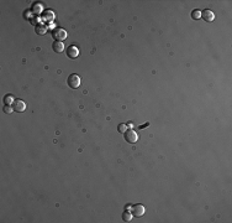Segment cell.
<instances>
[{
  "instance_id": "5bb4252c",
  "label": "cell",
  "mask_w": 232,
  "mask_h": 223,
  "mask_svg": "<svg viewBox=\"0 0 232 223\" xmlns=\"http://www.w3.org/2000/svg\"><path fill=\"white\" fill-rule=\"evenodd\" d=\"M127 129H126V124H120L119 125V131L120 133H125Z\"/></svg>"
},
{
  "instance_id": "8fae6325",
  "label": "cell",
  "mask_w": 232,
  "mask_h": 223,
  "mask_svg": "<svg viewBox=\"0 0 232 223\" xmlns=\"http://www.w3.org/2000/svg\"><path fill=\"white\" fill-rule=\"evenodd\" d=\"M131 218H132V214H131L130 212L125 211V212L122 213V221H123V222H130Z\"/></svg>"
},
{
  "instance_id": "4fadbf2b",
  "label": "cell",
  "mask_w": 232,
  "mask_h": 223,
  "mask_svg": "<svg viewBox=\"0 0 232 223\" xmlns=\"http://www.w3.org/2000/svg\"><path fill=\"white\" fill-rule=\"evenodd\" d=\"M200 16H201V11L200 10H194L193 13H192V18L193 19H199V18H200Z\"/></svg>"
},
{
  "instance_id": "8992f818",
  "label": "cell",
  "mask_w": 232,
  "mask_h": 223,
  "mask_svg": "<svg viewBox=\"0 0 232 223\" xmlns=\"http://www.w3.org/2000/svg\"><path fill=\"white\" fill-rule=\"evenodd\" d=\"M67 56L72 60L77 59V57L79 56V48L77 46H69L67 48Z\"/></svg>"
},
{
  "instance_id": "2e32d148",
  "label": "cell",
  "mask_w": 232,
  "mask_h": 223,
  "mask_svg": "<svg viewBox=\"0 0 232 223\" xmlns=\"http://www.w3.org/2000/svg\"><path fill=\"white\" fill-rule=\"evenodd\" d=\"M34 10H37V11L40 13V11H41V6H40V5H36V4H35V5H34Z\"/></svg>"
},
{
  "instance_id": "3957f363",
  "label": "cell",
  "mask_w": 232,
  "mask_h": 223,
  "mask_svg": "<svg viewBox=\"0 0 232 223\" xmlns=\"http://www.w3.org/2000/svg\"><path fill=\"white\" fill-rule=\"evenodd\" d=\"M146 212V208H145V206L143 204H135V206H132L131 207V214L132 216H135V217H142L143 214Z\"/></svg>"
},
{
  "instance_id": "52a82bcc",
  "label": "cell",
  "mask_w": 232,
  "mask_h": 223,
  "mask_svg": "<svg viewBox=\"0 0 232 223\" xmlns=\"http://www.w3.org/2000/svg\"><path fill=\"white\" fill-rule=\"evenodd\" d=\"M201 18H203L206 22H212V21L215 20V14H214L211 10L206 9V10H204V11H201Z\"/></svg>"
},
{
  "instance_id": "277c9868",
  "label": "cell",
  "mask_w": 232,
  "mask_h": 223,
  "mask_svg": "<svg viewBox=\"0 0 232 223\" xmlns=\"http://www.w3.org/2000/svg\"><path fill=\"white\" fill-rule=\"evenodd\" d=\"M125 139H126V142L130 143V144H134L136 143L137 140H138V135L135 130H132V129H128L125 131Z\"/></svg>"
},
{
  "instance_id": "9c48e42d",
  "label": "cell",
  "mask_w": 232,
  "mask_h": 223,
  "mask_svg": "<svg viewBox=\"0 0 232 223\" xmlns=\"http://www.w3.org/2000/svg\"><path fill=\"white\" fill-rule=\"evenodd\" d=\"M36 32L38 35H45L46 32H47V26L45 24H38L37 26H36Z\"/></svg>"
},
{
  "instance_id": "7a4b0ae2",
  "label": "cell",
  "mask_w": 232,
  "mask_h": 223,
  "mask_svg": "<svg viewBox=\"0 0 232 223\" xmlns=\"http://www.w3.org/2000/svg\"><path fill=\"white\" fill-rule=\"evenodd\" d=\"M67 83L72 89H77L80 86V77L76 73H72L67 79Z\"/></svg>"
},
{
  "instance_id": "6da1fadb",
  "label": "cell",
  "mask_w": 232,
  "mask_h": 223,
  "mask_svg": "<svg viewBox=\"0 0 232 223\" xmlns=\"http://www.w3.org/2000/svg\"><path fill=\"white\" fill-rule=\"evenodd\" d=\"M52 36H53V39L56 41H61V42H62L63 40L67 39L68 34H67V31H65V30L58 27V29H53L52 30Z\"/></svg>"
},
{
  "instance_id": "9a60e30c",
  "label": "cell",
  "mask_w": 232,
  "mask_h": 223,
  "mask_svg": "<svg viewBox=\"0 0 232 223\" xmlns=\"http://www.w3.org/2000/svg\"><path fill=\"white\" fill-rule=\"evenodd\" d=\"M4 112H5V113H7V114L12 113V109H11V107H10V105H5V107H4Z\"/></svg>"
},
{
  "instance_id": "5b68a950",
  "label": "cell",
  "mask_w": 232,
  "mask_h": 223,
  "mask_svg": "<svg viewBox=\"0 0 232 223\" xmlns=\"http://www.w3.org/2000/svg\"><path fill=\"white\" fill-rule=\"evenodd\" d=\"M12 109L15 112H18V113H22V112H25V109H26V103H25L23 101H21V99L14 101V103H12Z\"/></svg>"
},
{
  "instance_id": "7c38bea8",
  "label": "cell",
  "mask_w": 232,
  "mask_h": 223,
  "mask_svg": "<svg viewBox=\"0 0 232 223\" xmlns=\"http://www.w3.org/2000/svg\"><path fill=\"white\" fill-rule=\"evenodd\" d=\"M4 102H5V104H6V105H10L11 103H14V99H12V97H11V96H5Z\"/></svg>"
},
{
  "instance_id": "30bf717a",
  "label": "cell",
  "mask_w": 232,
  "mask_h": 223,
  "mask_svg": "<svg viewBox=\"0 0 232 223\" xmlns=\"http://www.w3.org/2000/svg\"><path fill=\"white\" fill-rule=\"evenodd\" d=\"M42 18H43V20H47V21H52V20L54 19V14H53L51 10H48V11L43 13Z\"/></svg>"
},
{
  "instance_id": "ba28073f",
  "label": "cell",
  "mask_w": 232,
  "mask_h": 223,
  "mask_svg": "<svg viewBox=\"0 0 232 223\" xmlns=\"http://www.w3.org/2000/svg\"><path fill=\"white\" fill-rule=\"evenodd\" d=\"M52 48H53L54 52L61 53L64 50V45H63V42H61V41H56V42H53V45H52Z\"/></svg>"
}]
</instances>
